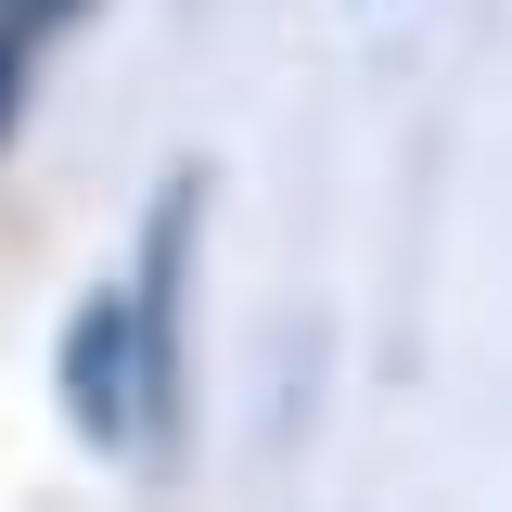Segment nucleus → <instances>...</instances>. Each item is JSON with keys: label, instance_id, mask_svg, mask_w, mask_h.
<instances>
[{"label": "nucleus", "instance_id": "7ed1b4c3", "mask_svg": "<svg viewBox=\"0 0 512 512\" xmlns=\"http://www.w3.org/2000/svg\"><path fill=\"white\" fill-rule=\"evenodd\" d=\"M26 64H39V39L0 26V141H13V116H26Z\"/></svg>", "mask_w": 512, "mask_h": 512}, {"label": "nucleus", "instance_id": "20e7f679", "mask_svg": "<svg viewBox=\"0 0 512 512\" xmlns=\"http://www.w3.org/2000/svg\"><path fill=\"white\" fill-rule=\"evenodd\" d=\"M64 13H77V0H0V26H13V39H52Z\"/></svg>", "mask_w": 512, "mask_h": 512}, {"label": "nucleus", "instance_id": "f03ea898", "mask_svg": "<svg viewBox=\"0 0 512 512\" xmlns=\"http://www.w3.org/2000/svg\"><path fill=\"white\" fill-rule=\"evenodd\" d=\"M52 384H64V410H77V436H90V448H128V436H141V333H128V282L77 295Z\"/></svg>", "mask_w": 512, "mask_h": 512}, {"label": "nucleus", "instance_id": "f257e3e1", "mask_svg": "<svg viewBox=\"0 0 512 512\" xmlns=\"http://www.w3.org/2000/svg\"><path fill=\"white\" fill-rule=\"evenodd\" d=\"M192 244H205V167L154 192L141 218V269H128V333H141V436L180 448L192 423Z\"/></svg>", "mask_w": 512, "mask_h": 512}]
</instances>
